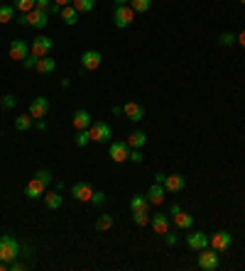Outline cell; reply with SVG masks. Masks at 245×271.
I'll return each instance as SVG.
<instances>
[{
    "label": "cell",
    "instance_id": "6da1fadb",
    "mask_svg": "<svg viewBox=\"0 0 245 271\" xmlns=\"http://www.w3.org/2000/svg\"><path fill=\"white\" fill-rule=\"evenodd\" d=\"M22 249H20V242L15 239L13 235H3L0 237V261H13V259H18Z\"/></svg>",
    "mask_w": 245,
    "mask_h": 271
},
{
    "label": "cell",
    "instance_id": "7a4b0ae2",
    "mask_svg": "<svg viewBox=\"0 0 245 271\" xmlns=\"http://www.w3.org/2000/svg\"><path fill=\"white\" fill-rule=\"evenodd\" d=\"M18 22L22 25V27H25V25H30V27H35V30H44V27H47V22H49V13H47V10H39V8H35V10H30V13H22Z\"/></svg>",
    "mask_w": 245,
    "mask_h": 271
},
{
    "label": "cell",
    "instance_id": "3957f363",
    "mask_svg": "<svg viewBox=\"0 0 245 271\" xmlns=\"http://www.w3.org/2000/svg\"><path fill=\"white\" fill-rule=\"evenodd\" d=\"M89 134H91V142H111V137H113V129L108 122H103V120H98V122H91L89 127Z\"/></svg>",
    "mask_w": 245,
    "mask_h": 271
},
{
    "label": "cell",
    "instance_id": "277c9868",
    "mask_svg": "<svg viewBox=\"0 0 245 271\" xmlns=\"http://www.w3.org/2000/svg\"><path fill=\"white\" fill-rule=\"evenodd\" d=\"M132 20H135V10H132L130 5H115V13H113V22L118 30H125V27H130Z\"/></svg>",
    "mask_w": 245,
    "mask_h": 271
},
{
    "label": "cell",
    "instance_id": "5b68a950",
    "mask_svg": "<svg viewBox=\"0 0 245 271\" xmlns=\"http://www.w3.org/2000/svg\"><path fill=\"white\" fill-rule=\"evenodd\" d=\"M196 264H199V269L204 271H216L218 269V264H221V259H218V252L216 249H201L199 252V259H196Z\"/></svg>",
    "mask_w": 245,
    "mask_h": 271
},
{
    "label": "cell",
    "instance_id": "8992f818",
    "mask_svg": "<svg viewBox=\"0 0 245 271\" xmlns=\"http://www.w3.org/2000/svg\"><path fill=\"white\" fill-rule=\"evenodd\" d=\"M103 64V54L98 49H86L81 54V71H96Z\"/></svg>",
    "mask_w": 245,
    "mask_h": 271
},
{
    "label": "cell",
    "instance_id": "52a82bcc",
    "mask_svg": "<svg viewBox=\"0 0 245 271\" xmlns=\"http://www.w3.org/2000/svg\"><path fill=\"white\" fill-rule=\"evenodd\" d=\"M52 47H54V42L49 39V37H44V35H39L32 39V44H30V54H35V56H49V52H52Z\"/></svg>",
    "mask_w": 245,
    "mask_h": 271
},
{
    "label": "cell",
    "instance_id": "ba28073f",
    "mask_svg": "<svg viewBox=\"0 0 245 271\" xmlns=\"http://www.w3.org/2000/svg\"><path fill=\"white\" fill-rule=\"evenodd\" d=\"M230 244H233V235H230V232H213V235L208 237V247L216 249L218 254L226 252Z\"/></svg>",
    "mask_w": 245,
    "mask_h": 271
},
{
    "label": "cell",
    "instance_id": "9c48e42d",
    "mask_svg": "<svg viewBox=\"0 0 245 271\" xmlns=\"http://www.w3.org/2000/svg\"><path fill=\"white\" fill-rule=\"evenodd\" d=\"M71 196L74 200H84V203H91V196H94V188H91V183H86V181H78L71 186Z\"/></svg>",
    "mask_w": 245,
    "mask_h": 271
},
{
    "label": "cell",
    "instance_id": "30bf717a",
    "mask_svg": "<svg viewBox=\"0 0 245 271\" xmlns=\"http://www.w3.org/2000/svg\"><path fill=\"white\" fill-rule=\"evenodd\" d=\"M145 196L150 200V205H162L165 198H167V188H165V183H152Z\"/></svg>",
    "mask_w": 245,
    "mask_h": 271
},
{
    "label": "cell",
    "instance_id": "8fae6325",
    "mask_svg": "<svg viewBox=\"0 0 245 271\" xmlns=\"http://www.w3.org/2000/svg\"><path fill=\"white\" fill-rule=\"evenodd\" d=\"M108 154H111V159L115 164H123L130 157V147H128V142H113L111 149H108Z\"/></svg>",
    "mask_w": 245,
    "mask_h": 271
},
{
    "label": "cell",
    "instance_id": "7c38bea8",
    "mask_svg": "<svg viewBox=\"0 0 245 271\" xmlns=\"http://www.w3.org/2000/svg\"><path fill=\"white\" fill-rule=\"evenodd\" d=\"M44 188H47V186H44V183L35 176V179L27 181V186H25V196H27V198H32V200H37V198H42V196L47 193Z\"/></svg>",
    "mask_w": 245,
    "mask_h": 271
},
{
    "label": "cell",
    "instance_id": "4fadbf2b",
    "mask_svg": "<svg viewBox=\"0 0 245 271\" xmlns=\"http://www.w3.org/2000/svg\"><path fill=\"white\" fill-rule=\"evenodd\" d=\"M47 112H49V100L47 98H35L32 103H30V115L35 117V120H39V117H47Z\"/></svg>",
    "mask_w": 245,
    "mask_h": 271
},
{
    "label": "cell",
    "instance_id": "5bb4252c",
    "mask_svg": "<svg viewBox=\"0 0 245 271\" xmlns=\"http://www.w3.org/2000/svg\"><path fill=\"white\" fill-rule=\"evenodd\" d=\"M123 112H125V117L132 120V122H140V120L145 117V108H142L140 103H135V100H128V103L123 105Z\"/></svg>",
    "mask_w": 245,
    "mask_h": 271
},
{
    "label": "cell",
    "instance_id": "9a60e30c",
    "mask_svg": "<svg viewBox=\"0 0 245 271\" xmlns=\"http://www.w3.org/2000/svg\"><path fill=\"white\" fill-rule=\"evenodd\" d=\"M184 186H187V179L182 174H167V179H165L167 193H179V191H184Z\"/></svg>",
    "mask_w": 245,
    "mask_h": 271
},
{
    "label": "cell",
    "instance_id": "2e32d148",
    "mask_svg": "<svg viewBox=\"0 0 245 271\" xmlns=\"http://www.w3.org/2000/svg\"><path fill=\"white\" fill-rule=\"evenodd\" d=\"M187 247H189V249H194V252L206 249V247H208V235H204L201 230H199V232H191V235L187 237Z\"/></svg>",
    "mask_w": 245,
    "mask_h": 271
},
{
    "label": "cell",
    "instance_id": "e0dca14e",
    "mask_svg": "<svg viewBox=\"0 0 245 271\" xmlns=\"http://www.w3.org/2000/svg\"><path fill=\"white\" fill-rule=\"evenodd\" d=\"M27 54H30V47H27L22 39H13V42H10V59H13V61H22Z\"/></svg>",
    "mask_w": 245,
    "mask_h": 271
},
{
    "label": "cell",
    "instance_id": "ac0fdd59",
    "mask_svg": "<svg viewBox=\"0 0 245 271\" xmlns=\"http://www.w3.org/2000/svg\"><path fill=\"white\" fill-rule=\"evenodd\" d=\"M152 222V230L157 232V235H165L167 230H170V217L165 215V213H154V215L150 217Z\"/></svg>",
    "mask_w": 245,
    "mask_h": 271
},
{
    "label": "cell",
    "instance_id": "d6986e66",
    "mask_svg": "<svg viewBox=\"0 0 245 271\" xmlns=\"http://www.w3.org/2000/svg\"><path fill=\"white\" fill-rule=\"evenodd\" d=\"M42 198H44V205H47L49 210H59V208H61V203H64L61 191H49V193H44Z\"/></svg>",
    "mask_w": 245,
    "mask_h": 271
},
{
    "label": "cell",
    "instance_id": "ffe728a7",
    "mask_svg": "<svg viewBox=\"0 0 245 271\" xmlns=\"http://www.w3.org/2000/svg\"><path fill=\"white\" fill-rule=\"evenodd\" d=\"M71 122H74L76 129H89L94 120H91V115H89L86 110H76V112H74V117H71Z\"/></svg>",
    "mask_w": 245,
    "mask_h": 271
},
{
    "label": "cell",
    "instance_id": "44dd1931",
    "mask_svg": "<svg viewBox=\"0 0 245 271\" xmlns=\"http://www.w3.org/2000/svg\"><path fill=\"white\" fill-rule=\"evenodd\" d=\"M174 217V225L179 227V230H191L194 227V215H189V213H184V210H179Z\"/></svg>",
    "mask_w": 245,
    "mask_h": 271
},
{
    "label": "cell",
    "instance_id": "7402d4cb",
    "mask_svg": "<svg viewBox=\"0 0 245 271\" xmlns=\"http://www.w3.org/2000/svg\"><path fill=\"white\" fill-rule=\"evenodd\" d=\"M145 142H147V134H145L142 129H135L130 137H128V147H130V149H142Z\"/></svg>",
    "mask_w": 245,
    "mask_h": 271
},
{
    "label": "cell",
    "instance_id": "603a6c76",
    "mask_svg": "<svg viewBox=\"0 0 245 271\" xmlns=\"http://www.w3.org/2000/svg\"><path fill=\"white\" fill-rule=\"evenodd\" d=\"M59 18L64 20L69 27H71V25H76V22H78V13H76L74 5H64V8H61V13H59Z\"/></svg>",
    "mask_w": 245,
    "mask_h": 271
},
{
    "label": "cell",
    "instance_id": "cb8c5ba5",
    "mask_svg": "<svg viewBox=\"0 0 245 271\" xmlns=\"http://www.w3.org/2000/svg\"><path fill=\"white\" fill-rule=\"evenodd\" d=\"M35 125V117L27 112V115H20V117H15V129L18 132H27L30 127Z\"/></svg>",
    "mask_w": 245,
    "mask_h": 271
},
{
    "label": "cell",
    "instance_id": "d4e9b609",
    "mask_svg": "<svg viewBox=\"0 0 245 271\" xmlns=\"http://www.w3.org/2000/svg\"><path fill=\"white\" fill-rule=\"evenodd\" d=\"M54 69H57V61L49 59V56H42V59L37 61V71L39 73H54Z\"/></svg>",
    "mask_w": 245,
    "mask_h": 271
},
{
    "label": "cell",
    "instance_id": "484cf974",
    "mask_svg": "<svg viewBox=\"0 0 245 271\" xmlns=\"http://www.w3.org/2000/svg\"><path fill=\"white\" fill-rule=\"evenodd\" d=\"M150 208V200H147V196H132L130 198V210L135 213V210H147Z\"/></svg>",
    "mask_w": 245,
    "mask_h": 271
},
{
    "label": "cell",
    "instance_id": "4316f807",
    "mask_svg": "<svg viewBox=\"0 0 245 271\" xmlns=\"http://www.w3.org/2000/svg\"><path fill=\"white\" fill-rule=\"evenodd\" d=\"M71 5L76 8V13H78V15H81V13H94L96 0H71Z\"/></svg>",
    "mask_w": 245,
    "mask_h": 271
},
{
    "label": "cell",
    "instance_id": "83f0119b",
    "mask_svg": "<svg viewBox=\"0 0 245 271\" xmlns=\"http://www.w3.org/2000/svg\"><path fill=\"white\" fill-rule=\"evenodd\" d=\"M128 5L135 10V15H145V13L152 8V0H130Z\"/></svg>",
    "mask_w": 245,
    "mask_h": 271
},
{
    "label": "cell",
    "instance_id": "f1b7e54d",
    "mask_svg": "<svg viewBox=\"0 0 245 271\" xmlns=\"http://www.w3.org/2000/svg\"><path fill=\"white\" fill-rule=\"evenodd\" d=\"M15 18V5H0V25H8Z\"/></svg>",
    "mask_w": 245,
    "mask_h": 271
},
{
    "label": "cell",
    "instance_id": "f546056e",
    "mask_svg": "<svg viewBox=\"0 0 245 271\" xmlns=\"http://www.w3.org/2000/svg\"><path fill=\"white\" fill-rule=\"evenodd\" d=\"M132 220H135L137 227H145V225L150 222V215H147V210H135V213H132Z\"/></svg>",
    "mask_w": 245,
    "mask_h": 271
},
{
    "label": "cell",
    "instance_id": "4dcf8cb0",
    "mask_svg": "<svg viewBox=\"0 0 245 271\" xmlns=\"http://www.w3.org/2000/svg\"><path fill=\"white\" fill-rule=\"evenodd\" d=\"M13 5H15V10H20V13L35 10V0H13Z\"/></svg>",
    "mask_w": 245,
    "mask_h": 271
},
{
    "label": "cell",
    "instance_id": "1f68e13d",
    "mask_svg": "<svg viewBox=\"0 0 245 271\" xmlns=\"http://www.w3.org/2000/svg\"><path fill=\"white\" fill-rule=\"evenodd\" d=\"M96 227H98L101 232L111 230V227H113V215H101L98 217V222H96Z\"/></svg>",
    "mask_w": 245,
    "mask_h": 271
},
{
    "label": "cell",
    "instance_id": "d6a6232c",
    "mask_svg": "<svg viewBox=\"0 0 245 271\" xmlns=\"http://www.w3.org/2000/svg\"><path fill=\"white\" fill-rule=\"evenodd\" d=\"M89 142H91L89 129H76V145H78V147H89Z\"/></svg>",
    "mask_w": 245,
    "mask_h": 271
},
{
    "label": "cell",
    "instance_id": "836d02e7",
    "mask_svg": "<svg viewBox=\"0 0 245 271\" xmlns=\"http://www.w3.org/2000/svg\"><path fill=\"white\" fill-rule=\"evenodd\" d=\"M35 176H37L44 186H49V183H52V174H49L47 169H37V171H35Z\"/></svg>",
    "mask_w": 245,
    "mask_h": 271
},
{
    "label": "cell",
    "instance_id": "e575fe53",
    "mask_svg": "<svg viewBox=\"0 0 245 271\" xmlns=\"http://www.w3.org/2000/svg\"><path fill=\"white\" fill-rule=\"evenodd\" d=\"M218 42H221L223 47H233V44H235V35H233V32H223V35L218 37Z\"/></svg>",
    "mask_w": 245,
    "mask_h": 271
},
{
    "label": "cell",
    "instance_id": "d590c367",
    "mask_svg": "<svg viewBox=\"0 0 245 271\" xmlns=\"http://www.w3.org/2000/svg\"><path fill=\"white\" fill-rule=\"evenodd\" d=\"M37 61H39V56H35V54H27L25 59H22L25 69H37Z\"/></svg>",
    "mask_w": 245,
    "mask_h": 271
},
{
    "label": "cell",
    "instance_id": "8d00e7d4",
    "mask_svg": "<svg viewBox=\"0 0 245 271\" xmlns=\"http://www.w3.org/2000/svg\"><path fill=\"white\" fill-rule=\"evenodd\" d=\"M128 159H130L132 164H142V159H145V157H142V149H130V157H128Z\"/></svg>",
    "mask_w": 245,
    "mask_h": 271
},
{
    "label": "cell",
    "instance_id": "74e56055",
    "mask_svg": "<svg viewBox=\"0 0 245 271\" xmlns=\"http://www.w3.org/2000/svg\"><path fill=\"white\" fill-rule=\"evenodd\" d=\"M91 203H94V205H103V203H106V193H103V191H94Z\"/></svg>",
    "mask_w": 245,
    "mask_h": 271
},
{
    "label": "cell",
    "instance_id": "f35d334b",
    "mask_svg": "<svg viewBox=\"0 0 245 271\" xmlns=\"http://www.w3.org/2000/svg\"><path fill=\"white\" fill-rule=\"evenodd\" d=\"M3 103H5V108H15V105H18V98H15V95H5V100H3Z\"/></svg>",
    "mask_w": 245,
    "mask_h": 271
},
{
    "label": "cell",
    "instance_id": "ab89813d",
    "mask_svg": "<svg viewBox=\"0 0 245 271\" xmlns=\"http://www.w3.org/2000/svg\"><path fill=\"white\" fill-rule=\"evenodd\" d=\"M8 269H10V271H22V269H25V264H22V261H18V259H13V261L8 264Z\"/></svg>",
    "mask_w": 245,
    "mask_h": 271
},
{
    "label": "cell",
    "instance_id": "60d3db41",
    "mask_svg": "<svg viewBox=\"0 0 245 271\" xmlns=\"http://www.w3.org/2000/svg\"><path fill=\"white\" fill-rule=\"evenodd\" d=\"M165 242H167L170 247H174V244H177V235H174V232H170V230H167V232H165Z\"/></svg>",
    "mask_w": 245,
    "mask_h": 271
},
{
    "label": "cell",
    "instance_id": "b9f144b4",
    "mask_svg": "<svg viewBox=\"0 0 245 271\" xmlns=\"http://www.w3.org/2000/svg\"><path fill=\"white\" fill-rule=\"evenodd\" d=\"M49 5H52V0H35V8H39V10H49Z\"/></svg>",
    "mask_w": 245,
    "mask_h": 271
},
{
    "label": "cell",
    "instance_id": "7bdbcfd3",
    "mask_svg": "<svg viewBox=\"0 0 245 271\" xmlns=\"http://www.w3.org/2000/svg\"><path fill=\"white\" fill-rule=\"evenodd\" d=\"M47 13H49V15H59V13H61V5H57V3L52 0V5H49V10H47Z\"/></svg>",
    "mask_w": 245,
    "mask_h": 271
},
{
    "label": "cell",
    "instance_id": "ee69618b",
    "mask_svg": "<svg viewBox=\"0 0 245 271\" xmlns=\"http://www.w3.org/2000/svg\"><path fill=\"white\" fill-rule=\"evenodd\" d=\"M35 127H37L39 132H44V129H47V122H44V117H39V120H35Z\"/></svg>",
    "mask_w": 245,
    "mask_h": 271
},
{
    "label": "cell",
    "instance_id": "f6af8a7d",
    "mask_svg": "<svg viewBox=\"0 0 245 271\" xmlns=\"http://www.w3.org/2000/svg\"><path fill=\"white\" fill-rule=\"evenodd\" d=\"M179 210H182V205H179V203H172V205H170V213H172V215H177Z\"/></svg>",
    "mask_w": 245,
    "mask_h": 271
},
{
    "label": "cell",
    "instance_id": "bcb514c9",
    "mask_svg": "<svg viewBox=\"0 0 245 271\" xmlns=\"http://www.w3.org/2000/svg\"><path fill=\"white\" fill-rule=\"evenodd\" d=\"M165 179H167V174H162V171L154 174V183H165Z\"/></svg>",
    "mask_w": 245,
    "mask_h": 271
},
{
    "label": "cell",
    "instance_id": "7dc6e473",
    "mask_svg": "<svg viewBox=\"0 0 245 271\" xmlns=\"http://www.w3.org/2000/svg\"><path fill=\"white\" fill-rule=\"evenodd\" d=\"M235 42H238L240 47H245V30H243V32H240V35H238V37H235Z\"/></svg>",
    "mask_w": 245,
    "mask_h": 271
},
{
    "label": "cell",
    "instance_id": "c3c4849f",
    "mask_svg": "<svg viewBox=\"0 0 245 271\" xmlns=\"http://www.w3.org/2000/svg\"><path fill=\"white\" fill-rule=\"evenodd\" d=\"M54 3H57V5H61V8H64V5H71V0H54Z\"/></svg>",
    "mask_w": 245,
    "mask_h": 271
},
{
    "label": "cell",
    "instance_id": "681fc988",
    "mask_svg": "<svg viewBox=\"0 0 245 271\" xmlns=\"http://www.w3.org/2000/svg\"><path fill=\"white\" fill-rule=\"evenodd\" d=\"M0 271H8V261H0Z\"/></svg>",
    "mask_w": 245,
    "mask_h": 271
},
{
    "label": "cell",
    "instance_id": "f907efd6",
    "mask_svg": "<svg viewBox=\"0 0 245 271\" xmlns=\"http://www.w3.org/2000/svg\"><path fill=\"white\" fill-rule=\"evenodd\" d=\"M130 0H115V5H128Z\"/></svg>",
    "mask_w": 245,
    "mask_h": 271
},
{
    "label": "cell",
    "instance_id": "816d5d0a",
    "mask_svg": "<svg viewBox=\"0 0 245 271\" xmlns=\"http://www.w3.org/2000/svg\"><path fill=\"white\" fill-rule=\"evenodd\" d=\"M240 3H243V5H245V0H240Z\"/></svg>",
    "mask_w": 245,
    "mask_h": 271
}]
</instances>
